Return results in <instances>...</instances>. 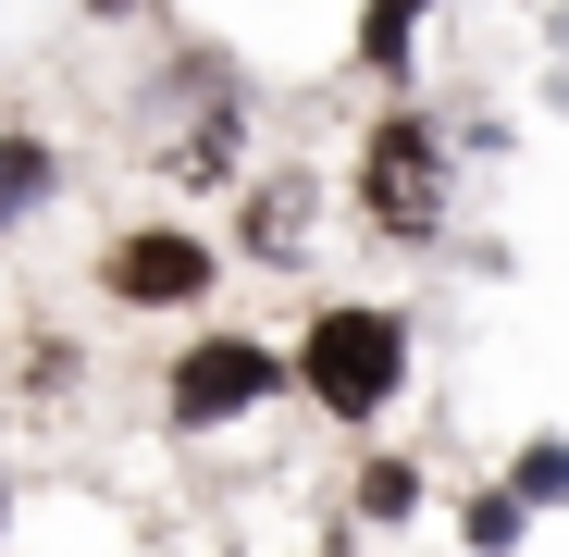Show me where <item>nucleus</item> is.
I'll return each mask as SVG.
<instances>
[{
	"mask_svg": "<svg viewBox=\"0 0 569 557\" xmlns=\"http://www.w3.org/2000/svg\"><path fill=\"white\" fill-rule=\"evenodd\" d=\"M421 508V471H409V458H371V471H359V520H409Z\"/></svg>",
	"mask_w": 569,
	"mask_h": 557,
	"instance_id": "nucleus-9",
	"label": "nucleus"
},
{
	"mask_svg": "<svg viewBox=\"0 0 569 557\" xmlns=\"http://www.w3.org/2000/svg\"><path fill=\"white\" fill-rule=\"evenodd\" d=\"M272 385H284V359H272L260 335H199V347L173 359L161 409H173V434H223V421H248Z\"/></svg>",
	"mask_w": 569,
	"mask_h": 557,
	"instance_id": "nucleus-3",
	"label": "nucleus"
},
{
	"mask_svg": "<svg viewBox=\"0 0 569 557\" xmlns=\"http://www.w3.org/2000/svg\"><path fill=\"white\" fill-rule=\"evenodd\" d=\"M359 223L397 236V248H421L446 223V137H433V112H385L359 137Z\"/></svg>",
	"mask_w": 569,
	"mask_h": 557,
	"instance_id": "nucleus-2",
	"label": "nucleus"
},
{
	"mask_svg": "<svg viewBox=\"0 0 569 557\" xmlns=\"http://www.w3.org/2000/svg\"><path fill=\"white\" fill-rule=\"evenodd\" d=\"M298 385H310L335 421H371V409L409 385V322H397V310H371V298L310 310V335H298Z\"/></svg>",
	"mask_w": 569,
	"mask_h": 557,
	"instance_id": "nucleus-1",
	"label": "nucleus"
},
{
	"mask_svg": "<svg viewBox=\"0 0 569 557\" xmlns=\"http://www.w3.org/2000/svg\"><path fill=\"white\" fill-rule=\"evenodd\" d=\"M62 186V149L38 137V125H0V236L13 223H38V199Z\"/></svg>",
	"mask_w": 569,
	"mask_h": 557,
	"instance_id": "nucleus-6",
	"label": "nucleus"
},
{
	"mask_svg": "<svg viewBox=\"0 0 569 557\" xmlns=\"http://www.w3.org/2000/svg\"><path fill=\"white\" fill-rule=\"evenodd\" d=\"M310 211H322V186H310V173H272L260 199L236 211V236H248V260H298V248H310Z\"/></svg>",
	"mask_w": 569,
	"mask_h": 557,
	"instance_id": "nucleus-5",
	"label": "nucleus"
},
{
	"mask_svg": "<svg viewBox=\"0 0 569 557\" xmlns=\"http://www.w3.org/2000/svg\"><path fill=\"white\" fill-rule=\"evenodd\" d=\"M322 557H347V545H322Z\"/></svg>",
	"mask_w": 569,
	"mask_h": 557,
	"instance_id": "nucleus-12",
	"label": "nucleus"
},
{
	"mask_svg": "<svg viewBox=\"0 0 569 557\" xmlns=\"http://www.w3.org/2000/svg\"><path fill=\"white\" fill-rule=\"evenodd\" d=\"M421 13H433V0H371V13H359V62H371V74H409Z\"/></svg>",
	"mask_w": 569,
	"mask_h": 557,
	"instance_id": "nucleus-7",
	"label": "nucleus"
},
{
	"mask_svg": "<svg viewBox=\"0 0 569 557\" xmlns=\"http://www.w3.org/2000/svg\"><path fill=\"white\" fill-rule=\"evenodd\" d=\"M458 533H470V545H483V557H508V545L532 533V508H520V496L496 484V496H470V508H458Z\"/></svg>",
	"mask_w": 569,
	"mask_h": 557,
	"instance_id": "nucleus-8",
	"label": "nucleus"
},
{
	"mask_svg": "<svg viewBox=\"0 0 569 557\" xmlns=\"http://www.w3.org/2000/svg\"><path fill=\"white\" fill-rule=\"evenodd\" d=\"M508 496H520V508H557V496H569V446H520Z\"/></svg>",
	"mask_w": 569,
	"mask_h": 557,
	"instance_id": "nucleus-10",
	"label": "nucleus"
},
{
	"mask_svg": "<svg viewBox=\"0 0 569 557\" xmlns=\"http://www.w3.org/2000/svg\"><path fill=\"white\" fill-rule=\"evenodd\" d=\"M0 533H13V484H0Z\"/></svg>",
	"mask_w": 569,
	"mask_h": 557,
	"instance_id": "nucleus-11",
	"label": "nucleus"
},
{
	"mask_svg": "<svg viewBox=\"0 0 569 557\" xmlns=\"http://www.w3.org/2000/svg\"><path fill=\"white\" fill-rule=\"evenodd\" d=\"M211 236H173V223H137V236H112L100 248V298H124V310H199L211 298Z\"/></svg>",
	"mask_w": 569,
	"mask_h": 557,
	"instance_id": "nucleus-4",
	"label": "nucleus"
}]
</instances>
